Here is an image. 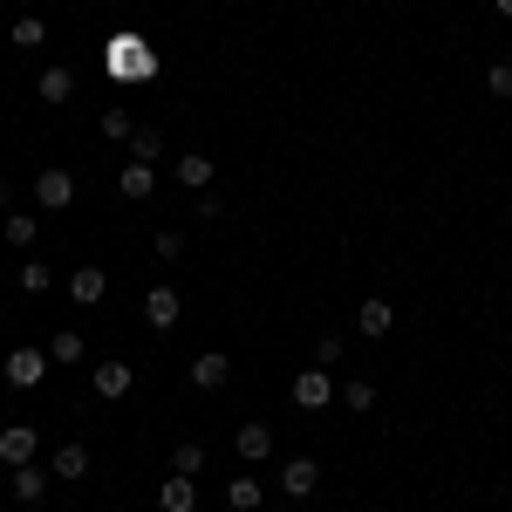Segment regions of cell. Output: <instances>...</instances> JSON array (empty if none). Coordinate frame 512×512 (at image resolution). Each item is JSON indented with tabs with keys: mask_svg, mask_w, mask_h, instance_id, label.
I'll use <instances>...</instances> for the list:
<instances>
[{
	"mask_svg": "<svg viewBox=\"0 0 512 512\" xmlns=\"http://www.w3.org/2000/svg\"><path fill=\"white\" fill-rule=\"evenodd\" d=\"M103 69H110V82H151L164 62L144 35H110L103 41Z\"/></svg>",
	"mask_w": 512,
	"mask_h": 512,
	"instance_id": "cell-1",
	"label": "cell"
},
{
	"mask_svg": "<svg viewBox=\"0 0 512 512\" xmlns=\"http://www.w3.org/2000/svg\"><path fill=\"white\" fill-rule=\"evenodd\" d=\"M48 369H55L48 349H14L7 362H0V383H7V390H41V383H48Z\"/></svg>",
	"mask_w": 512,
	"mask_h": 512,
	"instance_id": "cell-2",
	"label": "cell"
},
{
	"mask_svg": "<svg viewBox=\"0 0 512 512\" xmlns=\"http://www.w3.org/2000/svg\"><path fill=\"white\" fill-rule=\"evenodd\" d=\"M35 458H41L35 424H0V465H7V472H21V465H35Z\"/></svg>",
	"mask_w": 512,
	"mask_h": 512,
	"instance_id": "cell-3",
	"label": "cell"
},
{
	"mask_svg": "<svg viewBox=\"0 0 512 512\" xmlns=\"http://www.w3.org/2000/svg\"><path fill=\"white\" fill-rule=\"evenodd\" d=\"M35 205L41 212H69L76 205V171H62V164L35 171Z\"/></svg>",
	"mask_w": 512,
	"mask_h": 512,
	"instance_id": "cell-4",
	"label": "cell"
},
{
	"mask_svg": "<svg viewBox=\"0 0 512 512\" xmlns=\"http://www.w3.org/2000/svg\"><path fill=\"white\" fill-rule=\"evenodd\" d=\"M171 178H178V192H212L219 164H212V151H178L171 158Z\"/></svg>",
	"mask_w": 512,
	"mask_h": 512,
	"instance_id": "cell-5",
	"label": "cell"
},
{
	"mask_svg": "<svg viewBox=\"0 0 512 512\" xmlns=\"http://www.w3.org/2000/svg\"><path fill=\"white\" fill-rule=\"evenodd\" d=\"M328 403H335V376H328V369H301V376H294V410H328Z\"/></svg>",
	"mask_w": 512,
	"mask_h": 512,
	"instance_id": "cell-6",
	"label": "cell"
},
{
	"mask_svg": "<svg viewBox=\"0 0 512 512\" xmlns=\"http://www.w3.org/2000/svg\"><path fill=\"white\" fill-rule=\"evenodd\" d=\"M103 294H110V274H103L96 260H82V267H69V301H76V308H96Z\"/></svg>",
	"mask_w": 512,
	"mask_h": 512,
	"instance_id": "cell-7",
	"label": "cell"
},
{
	"mask_svg": "<svg viewBox=\"0 0 512 512\" xmlns=\"http://www.w3.org/2000/svg\"><path fill=\"white\" fill-rule=\"evenodd\" d=\"M185 376H192L198 390H226V383H233V355H226V349H205V355H192V369H185Z\"/></svg>",
	"mask_w": 512,
	"mask_h": 512,
	"instance_id": "cell-8",
	"label": "cell"
},
{
	"mask_svg": "<svg viewBox=\"0 0 512 512\" xmlns=\"http://www.w3.org/2000/svg\"><path fill=\"white\" fill-rule=\"evenodd\" d=\"M233 451H239V465H267L274 458V424H239Z\"/></svg>",
	"mask_w": 512,
	"mask_h": 512,
	"instance_id": "cell-9",
	"label": "cell"
},
{
	"mask_svg": "<svg viewBox=\"0 0 512 512\" xmlns=\"http://www.w3.org/2000/svg\"><path fill=\"white\" fill-rule=\"evenodd\" d=\"M274 485H280V499H308V492L321 485V465H315V458H287Z\"/></svg>",
	"mask_w": 512,
	"mask_h": 512,
	"instance_id": "cell-10",
	"label": "cell"
},
{
	"mask_svg": "<svg viewBox=\"0 0 512 512\" xmlns=\"http://www.w3.org/2000/svg\"><path fill=\"white\" fill-rule=\"evenodd\" d=\"M89 383H96V396H103V403H123V396H130V383H137V369H130V362H96V369H89Z\"/></svg>",
	"mask_w": 512,
	"mask_h": 512,
	"instance_id": "cell-11",
	"label": "cell"
},
{
	"mask_svg": "<svg viewBox=\"0 0 512 512\" xmlns=\"http://www.w3.org/2000/svg\"><path fill=\"white\" fill-rule=\"evenodd\" d=\"M117 192L130 198V205H144V198L158 192V164H137V158H123V171H117Z\"/></svg>",
	"mask_w": 512,
	"mask_h": 512,
	"instance_id": "cell-12",
	"label": "cell"
},
{
	"mask_svg": "<svg viewBox=\"0 0 512 512\" xmlns=\"http://www.w3.org/2000/svg\"><path fill=\"white\" fill-rule=\"evenodd\" d=\"M178 315H185V301H178V287H151V294H144V321H151V328H178Z\"/></svg>",
	"mask_w": 512,
	"mask_h": 512,
	"instance_id": "cell-13",
	"label": "cell"
},
{
	"mask_svg": "<svg viewBox=\"0 0 512 512\" xmlns=\"http://www.w3.org/2000/svg\"><path fill=\"white\" fill-rule=\"evenodd\" d=\"M35 96H41V103H48V110H62V103L76 96V69H69V62H55V69H41Z\"/></svg>",
	"mask_w": 512,
	"mask_h": 512,
	"instance_id": "cell-14",
	"label": "cell"
},
{
	"mask_svg": "<svg viewBox=\"0 0 512 512\" xmlns=\"http://www.w3.org/2000/svg\"><path fill=\"white\" fill-rule=\"evenodd\" d=\"M355 328H362L369 342H383V335H390V328H396V308H390V301H383V294H369V301L355 308Z\"/></svg>",
	"mask_w": 512,
	"mask_h": 512,
	"instance_id": "cell-15",
	"label": "cell"
},
{
	"mask_svg": "<svg viewBox=\"0 0 512 512\" xmlns=\"http://www.w3.org/2000/svg\"><path fill=\"white\" fill-rule=\"evenodd\" d=\"M158 512H198V478L171 472V478L158 485Z\"/></svg>",
	"mask_w": 512,
	"mask_h": 512,
	"instance_id": "cell-16",
	"label": "cell"
},
{
	"mask_svg": "<svg viewBox=\"0 0 512 512\" xmlns=\"http://www.w3.org/2000/svg\"><path fill=\"white\" fill-rule=\"evenodd\" d=\"M48 362H62V369H82V362H89V342H82V328H55V335H48Z\"/></svg>",
	"mask_w": 512,
	"mask_h": 512,
	"instance_id": "cell-17",
	"label": "cell"
},
{
	"mask_svg": "<svg viewBox=\"0 0 512 512\" xmlns=\"http://www.w3.org/2000/svg\"><path fill=\"white\" fill-rule=\"evenodd\" d=\"M48 472H55V478H69V485H76V478H89V451H82L76 437H69V444H55V451H48Z\"/></svg>",
	"mask_w": 512,
	"mask_h": 512,
	"instance_id": "cell-18",
	"label": "cell"
},
{
	"mask_svg": "<svg viewBox=\"0 0 512 512\" xmlns=\"http://www.w3.org/2000/svg\"><path fill=\"white\" fill-rule=\"evenodd\" d=\"M48 465H21V472L7 478V485H14V499H21V506H41V499H48Z\"/></svg>",
	"mask_w": 512,
	"mask_h": 512,
	"instance_id": "cell-19",
	"label": "cell"
},
{
	"mask_svg": "<svg viewBox=\"0 0 512 512\" xmlns=\"http://www.w3.org/2000/svg\"><path fill=\"white\" fill-rule=\"evenodd\" d=\"M0 233H7V246H21V253H28V246L41 239V219H35V212H21V205H14V212L0 219Z\"/></svg>",
	"mask_w": 512,
	"mask_h": 512,
	"instance_id": "cell-20",
	"label": "cell"
},
{
	"mask_svg": "<svg viewBox=\"0 0 512 512\" xmlns=\"http://www.w3.org/2000/svg\"><path fill=\"white\" fill-rule=\"evenodd\" d=\"M260 499H267V485H260V478H226V506L233 512H260Z\"/></svg>",
	"mask_w": 512,
	"mask_h": 512,
	"instance_id": "cell-21",
	"label": "cell"
},
{
	"mask_svg": "<svg viewBox=\"0 0 512 512\" xmlns=\"http://www.w3.org/2000/svg\"><path fill=\"white\" fill-rule=\"evenodd\" d=\"M103 137H110V144H130V137H137V117H130V103H110V110H103Z\"/></svg>",
	"mask_w": 512,
	"mask_h": 512,
	"instance_id": "cell-22",
	"label": "cell"
},
{
	"mask_svg": "<svg viewBox=\"0 0 512 512\" xmlns=\"http://www.w3.org/2000/svg\"><path fill=\"white\" fill-rule=\"evenodd\" d=\"M130 158H137V164H164V137L151 130V123H137V137H130Z\"/></svg>",
	"mask_w": 512,
	"mask_h": 512,
	"instance_id": "cell-23",
	"label": "cell"
},
{
	"mask_svg": "<svg viewBox=\"0 0 512 512\" xmlns=\"http://www.w3.org/2000/svg\"><path fill=\"white\" fill-rule=\"evenodd\" d=\"M335 396L349 403L355 417H369V410H376V383H369V376H355V383H342V390H335Z\"/></svg>",
	"mask_w": 512,
	"mask_h": 512,
	"instance_id": "cell-24",
	"label": "cell"
},
{
	"mask_svg": "<svg viewBox=\"0 0 512 512\" xmlns=\"http://www.w3.org/2000/svg\"><path fill=\"white\" fill-rule=\"evenodd\" d=\"M14 48H21V55H28V48H41V41H48V21H41V14H21V21H14Z\"/></svg>",
	"mask_w": 512,
	"mask_h": 512,
	"instance_id": "cell-25",
	"label": "cell"
},
{
	"mask_svg": "<svg viewBox=\"0 0 512 512\" xmlns=\"http://www.w3.org/2000/svg\"><path fill=\"white\" fill-rule=\"evenodd\" d=\"M171 472H185V478H198V472H205V444H198V437H185V444L171 451Z\"/></svg>",
	"mask_w": 512,
	"mask_h": 512,
	"instance_id": "cell-26",
	"label": "cell"
},
{
	"mask_svg": "<svg viewBox=\"0 0 512 512\" xmlns=\"http://www.w3.org/2000/svg\"><path fill=\"white\" fill-rule=\"evenodd\" d=\"M55 287V267L48 260H21V294H48Z\"/></svg>",
	"mask_w": 512,
	"mask_h": 512,
	"instance_id": "cell-27",
	"label": "cell"
},
{
	"mask_svg": "<svg viewBox=\"0 0 512 512\" xmlns=\"http://www.w3.org/2000/svg\"><path fill=\"white\" fill-rule=\"evenodd\" d=\"M342 349H349V342H342V335L328 328V335L315 342V362H321V369H335V362H342Z\"/></svg>",
	"mask_w": 512,
	"mask_h": 512,
	"instance_id": "cell-28",
	"label": "cell"
},
{
	"mask_svg": "<svg viewBox=\"0 0 512 512\" xmlns=\"http://www.w3.org/2000/svg\"><path fill=\"white\" fill-rule=\"evenodd\" d=\"M485 89H492V96H512V62H492V69H485Z\"/></svg>",
	"mask_w": 512,
	"mask_h": 512,
	"instance_id": "cell-29",
	"label": "cell"
},
{
	"mask_svg": "<svg viewBox=\"0 0 512 512\" xmlns=\"http://www.w3.org/2000/svg\"><path fill=\"white\" fill-rule=\"evenodd\" d=\"M178 253H185V233H171V226H164V233H158V260H178Z\"/></svg>",
	"mask_w": 512,
	"mask_h": 512,
	"instance_id": "cell-30",
	"label": "cell"
},
{
	"mask_svg": "<svg viewBox=\"0 0 512 512\" xmlns=\"http://www.w3.org/2000/svg\"><path fill=\"white\" fill-rule=\"evenodd\" d=\"M492 14H506V21H512V0H492Z\"/></svg>",
	"mask_w": 512,
	"mask_h": 512,
	"instance_id": "cell-31",
	"label": "cell"
}]
</instances>
